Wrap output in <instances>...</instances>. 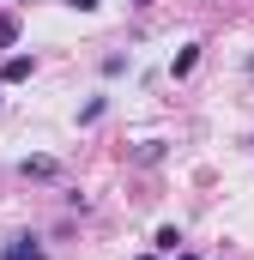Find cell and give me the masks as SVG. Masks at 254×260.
I'll return each instance as SVG.
<instances>
[{"mask_svg": "<svg viewBox=\"0 0 254 260\" xmlns=\"http://www.w3.org/2000/svg\"><path fill=\"white\" fill-rule=\"evenodd\" d=\"M0 260H49V254H43V242H37V236H12V242L0 248Z\"/></svg>", "mask_w": 254, "mask_h": 260, "instance_id": "cell-1", "label": "cell"}, {"mask_svg": "<svg viewBox=\"0 0 254 260\" xmlns=\"http://www.w3.org/2000/svg\"><path fill=\"white\" fill-rule=\"evenodd\" d=\"M30 73H37V61H30V55H6V67H0V79H6V85H24Z\"/></svg>", "mask_w": 254, "mask_h": 260, "instance_id": "cell-2", "label": "cell"}, {"mask_svg": "<svg viewBox=\"0 0 254 260\" xmlns=\"http://www.w3.org/2000/svg\"><path fill=\"white\" fill-rule=\"evenodd\" d=\"M194 67H200V43H188V49H176V61H170V79H188Z\"/></svg>", "mask_w": 254, "mask_h": 260, "instance_id": "cell-3", "label": "cell"}, {"mask_svg": "<svg viewBox=\"0 0 254 260\" xmlns=\"http://www.w3.org/2000/svg\"><path fill=\"white\" fill-rule=\"evenodd\" d=\"M24 176H30V182H55L61 164H55V157H24Z\"/></svg>", "mask_w": 254, "mask_h": 260, "instance_id": "cell-4", "label": "cell"}, {"mask_svg": "<svg viewBox=\"0 0 254 260\" xmlns=\"http://www.w3.org/2000/svg\"><path fill=\"white\" fill-rule=\"evenodd\" d=\"M151 242H157V254H176V242H182V230H176V224H164V230H157Z\"/></svg>", "mask_w": 254, "mask_h": 260, "instance_id": "cell-5", "label": "cell"}, {"mask_svg": "<svg viewBox=\"0 0 254 260\" xmlns=\"http://www.w3.org/2000/svg\"><path fill=\"white\" fill-rule=\"evenodd\" d=\"M18 43V12H0V49Z\"/></svg>", "mask_w": 254, "mask_h": 260, "instance_id": "cell-6", "label": "cell"}, {"mask_svg": "<svg viewBox=\"0 0 254 260\" xmlns=\"http://www.w3.org/2000/svg\"><path fill=\"white\" fill-rule=\"evenodd\" d=\"M67 6H73V12H97L103 0H67Z\"/></svg>", "mask_w": 254, "mask_h": 260, "instance_id": "cell-7", "label": "cell"}, {"mask_svg": "<svg viewBox=\"0 0 254 260\" xmlns=\"http://www.w3.org/2000/svg\"><path fill=\"white\" fill-rule=\"evenodd\" d=\"M127 6H133V12H145V6H151V0H127Z\"/></svg>", "mask_w": 254, "mask_h": 260, "instance_id": "cell-8", "label": "cell"}, {"mask_svg": "<svg viewBox=\"0 0 254 260\" xmlns=\"http://www.w3.org/2000/svg\"><path fill=\"white\" fill-rule=\"evenodd\" d=\"M133 260H157V254H133Z\"/></svg>", "mask_w": 254, "mask_h": 260, "instance_id": "cell-9", "label": "cell"}, {"mask_svg": "<svg viewBox=\"0 0 254 260\" xmlns=\"http://www.w3.org/2000/svg\"><path fill=\"white\" fill-rule=\"evenodd\" d=\"M176 260H200V254H176Z\"/></svg>", "mask_w": 254, "mask_h": 260, "instance_id": "cell-10", "label": "cell"}]
</instances>
